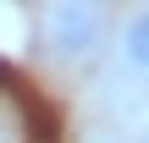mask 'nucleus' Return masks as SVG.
Wrapping results in <instances>:
<instances>
[{
  "label": "nucleus",
  "mask_w": 149,
  "mask_h": 143,
  "mask_svg": "<svg viewBox=\"0 0 149 143\" xmlns=\"http://www.w3.org/2000/svg\"><path fill=\"white\" fill-rule=\"evenodd\" d=\"M39 28V44L50 61L61 66H88L111 50V33H116V11L105 6H72V0H55L33 17Z\"/></svg>",
  "instance_id": "1"
},
{
  "label": "nucleus",
  "mask_w": 149,
  "mask_h": 143,
  "mask_svg": "<svg viewBox=\"0 0 149 143\" xmlns=\"http://www.w3.org/2000/svg\"><path fill=\"white\" fill-rule=\"evenodd\" d=\"M111 83H127L133 94H149V6H133L116 17V33H111Z\"/></svg>",
  "instance_id": "2"
},
{
  "label": "nucleus",
  "mask_w": 149,
  "mask_h": 143,
  "mask_svg": "<svg viewBox=\"0 0 149 143\" xmlns=\"http://www.w3.org/2000/svg\"><path fill=\"white\" fill-rule=\"evenodd\" d=\"M88 143H149V127L144 121H116V127L88 132Z\"/></svg>",
  "instance_id": "3"
},
{
  "label": "nucleus",
  "mask_w": 149,
  "mask_h": 143,
  "mask_svg": "<svg viewBox=\"0 0 149 143\" xmlns=\"http://www.w3.org/2000/svg\"><path fill=\"white\" fill-rule=\"evenodd\" d=\"M0 83H6V66H0Z\"/></svg>",
  "instance_id": "4"
}]
</instances>
